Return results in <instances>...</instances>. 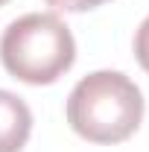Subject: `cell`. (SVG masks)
<instances>
[{"instance_id": "8992f818", "label": "cell", "mask_w": 149, "mask_h": 152, "mask_svg": "<svg viewBox=\"0 0 149 152\" xmlns=\"http://www.w3.org/2000/svg\"><path fill=\"white\" fill-rule=\"evenodd\" d=\"M3 3H9V0H0V6H3Z\"/></svg>"}, {"instance_id": "7a4b0ae2", "label": "cell", "mask_w": 149, "mask_h": 152, "mask_svg": "<svg viewBox=\"0 0 149 152\" xmlns=\"http://www.w3.org/2000/svg\"><path fill=\"white\" fill-rule=\"evenodd\" d=\"M0 61L26 85H53L76 61V41L53 12H32L12 20L0 38Z\"/></svg>"}, {"instance_id": "277c9868", "label": "cell", "mask_w": 149, "mask_h": 152, "mask_svg": "<svg viewBox=\"0 0 149 152\" xmlns=\"http://www.w3.org/2000/svg\"><path fill=\"white\" fill-rule=\"evenodd\" d=\"M134 58H137V64L149 73V18H143V23L134 32Z\"/></svg>"}, {"instance_id": "3957f363", "label": "cell", "mask_w": 149, "mask_h": 152, "mask_svg": "<svg viewBox=\"0 0 149 152\" xmlns=\"http://www.w3.org/2000/svg\"><path fill=\"white\" fill-rule=\"evenodd\" d=\"M32 132L29 105L12 91L0 88V152H20Z\"/></svg>"}, {"instance_id": "5b68a950", "label": "cell", "mask_w": 149, "mask_h": 152, "mask_svg": "<svg viewBox=\"0 0 149 152\" xmlns=\"http://www.w3.org/2000/svg\"><path fill=\"white\" fill-rule=\"evenodd\" d=\"M53 9H61V12H88V9H96L108 0H47Z\"/></svg>"}, {"instance_id": "6da1fadb", "label": "cell", "mask_w": 149, "mask_h": 152, "mask_svg": "<svg viewBox=\"0 0 149 152\" xmlns=\"http://www.w3.org/2000/svg\"><path fill=\"white\" fill-rule=\"evenodd\" d=\"M143 120V94L120 70H93L67 96V123L91 143H120Z\"/></svg>"}]
</instances>
